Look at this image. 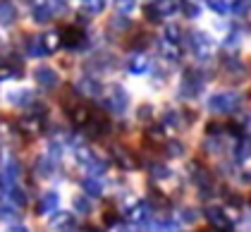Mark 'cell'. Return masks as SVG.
Listing matches in <instances>:
<instances>
[{
    "instance_id": "cell-1",
    "label": "cell",
    "mask_w": 251,
    "mask_h": 232,
    "mask_svg": "<svg viewBox=\"0 0 251 232\" xmlns=\"http://www.w3.org/2000/svg\"><path fill=\"white\" fill-rule=\"evenodd\" d=\"M247 101H249V96L242 89H234V86H215L213 89L211 86L199 105L206 117L225 122V120L242 115L247 110Z\"/></svg>"
},
{
    "instance_id": "cell-2",
    "label": "cell",
    "mask_w": 251,
    "mask_h": 232,
    "mask_svg": "<svg viewBox=\"0 0 251 232\" xmlns=\"http://www.w3.org/2000/svg\"><path fill=\"white\" fill-rule=\"evenodd\" d=\"M103 108L110 113V115H125L127 110H129V105H132V98L127 94V89L122 86V84H110V86H105L103 89Z\"/></svg>"
},
{
    "instance_id": "cell-3",
    "label": "cell",
    "mask_w": 251,
    "mask_h": 232,
    "mask_svg": "<svg viewBox=\"0 0 251 232\" xmlns=\"http://www.w3.org/2000/svg\"><path fill=\"white\" fill-rule=\"evenodd\" d=\"M60 43L70 51H77L86 46V34L84 29H79V24H70V26H62L60 29Z\"/></svg>"
},
{
    "instance_id": "cell-4",
    "label": "cell",
    "mask_w": 251,
    "mask_h": 232,
    "mask_svg": "<svg viewBox=\"0 0 251 232\" xmlns=\"http://www.w3.org/2000/svg\"><path fill=\"white\" fill-rule=\"evenodd\" d=\"M77 94L79 96H89V98H100L103 96V84L98 81V75H84L77 81Z\"/></svg>"
},
{
    "instance_id": "cell-5",
    "label": "cell",
    "mask_w": 251,
    "mask_h": 232,
    "mask_svg": "<svg viewBox=\"0 0 251 232\" xmlns=\"http://www.w3.org/2000/svg\"><path fill=\"white\" fill-rule=\"evenodd\" d=\"M5 101L12 105V108H20V110H29L34 105V91L31 89H10L5 94Z\"/></svg>"
},
{
    "instance_id": "cell-6",
    "label": "cell",
    "mask_w": 251,
    "mask_h": 232,
    "mask_svg": "<svg viewBox=\"0 0 251 232\" xmlns=\"http://www.w3.org/2000/svg\"><path fill=\"white\" fill-rule=\"evenodd\" d=\"M34 79H36V84H39L41 89H58L60 84V75L53 70V67H48V65H39L36 70H34Z\"/></svg>"
},
{
    "instance_id": "cell-7",
    "label": "cell",
    "mask_w": 251,
    "mask_h": 232,
    "mask_svg": "<svg viewBox=\"0 0 251 232\" xmlns=\"http://www.w3.org/2000/svg\"><path fill=\"white\" fill-rule=\"evenodd\" d=\"M65 115L70 117V122H72L77 129H86V125L91 122L94 110H91L89 105H84V103H77V105H72L70 110H65Z\"/></svg>"
},
{
    "instance_id": "cell-8",
    "label": "cell",
    "mask_w": 251,
    "mask_h": 232,
    "mask_svg": "<svg viewBox=\"0 0 251 232\" xmlns=\"http://www.w3.org/2000/svg\"><path fill=\"white\" fill-rule=\"evenodd\" d=\"M151 67H153V62L144 53H132V58L127 60V72L134 75V77H141V75L151 72Z\"/></svg>"
},
{
    "instance_id": "cell-9",
    "label": "cell",
    "mask_w": 251,
    "mask_h": 232,
    "mask_svg": "<svg viewBox=\"0 0 251 232\" xmlns=\"http://www.w3.org/2000/svg\"><path fill=\"white\" fill-rule=\"evenodd\" d=\"M36 211L41 215H53L55 211H60V194L53 192V189H46V192L41 194L39 199V208Z\"/></svg>"
},
{
    "instance_id": "cell-10",
    "label": "cell",
    "mask_w": 251,
    "mask_h": 232,
    "mask_svg": "<svg viewBox=\"0 0 251 232\" xmlns=\"http://www.w3.org/2000/svg\"><path fill=\"white\" fill-rule=\"evenodd\" d=\"M50 225L58 232H75V213L70 211H55L50 215Z\"/></svg>"
},
{
    "instance_id": "cell-11",
    "label": "cell",
    "mask_w": 251,
    "mask_h": 232,
    "mask_svg": "<svg viewBox=\"0 0 251 232\" xmlns=\"http://www.w3.org/2000/svg\"><path fill=\"white\" fill-rule=\"evenodd\" d=\"M134 120L139 125H153L155 120H158V108H155V103H139L134 108Z\"/></svg>"
},
{
    "instance_id": "cell-12",
    "label": "cell",
    "mask_w": 251,
    "mask_h": 232,
    "mask_svg": "<svg viewBox=\"0 0 251 232\" xmlns=\"http://www.w3.org/2000/svg\"><path fill=\"white\" fill-rule=\"evenodd\" d=\"M81 192L86 194V196H91V199H100L103 194H105V187H103V182L98 180V177H94V175H84L81 177Z\"/></svg>"
},
{
    "instance_id": "cell-13",
    "label": "cell",
    "mask_w": 251,
    "mask_h": 232,
    "mask_svg": "<svg viewBox=\"0 0 251 232\" xmlns=\"http://www.w3.org/2000/svg\"><path fill=\"white\" fill-rule=\"evenodd\" d=\"M34 173H36V177H41V180H48V177H53L55 175V160L50 158V155H39L36 158V163H34Z\"/></svg>"
},
{
    "instance_id": "cell-14",
    "label": "cell",
    "mask_w": 251,
    "mask_h": 232,
    "mask_svg": "<svg viewBox=\"0 0 251 232\" xmlns=\"http://www.w3.org/2000/svg\"><path fill=\"white\" fill-rule=\"evenodd\" d=\"M72 213L75 215H81V218H89L94 213V204H91V196H86L84 192H79L75 199H72Z\"/></svg>"
},
{
    "instance_id": "cell-15",
    "label": "cell",
    "mask_w": 251,
    "mask_h": 232,
    "mask_svg": "<svg viewBox=\"0 0 251 232\" xmlns=\"http://www.w3.org/2000/svg\"><path fill=\"white\" fill-rule=\"evenodd\" d=\"M15 24H17V7L10 0H2L0 2V26L2 29H10Z\"/></svg>"
},
{
    "instance_id": "cell-16",
    "label": "cell",
    "mask_w": 251,
    "mask_h": 232,
    "mask_svg": "<svg viewBox=\"0 0 251 232\" xmlns=\"http://www.w3.org/2000/svg\"><path fill=\"white\" fill-rule=\"evenodd\" d=\"M41 41H43V48H46V55H53L60 46V31H46L41 34Z\"/></svg>"
},
{
    "instance_id": "cell-17",
    "label": "cell",
    "mask_w": 251,
    "mask_h": 232,
    "mask_svg": "<svg viewBox=\"0 0 251 232\" xmlns=\"http://www.w3.org/2000/svg\"><path fill=\"white\" fill-rule=\"evenodd\" d=\"M110 29H115V31H129L132 29V20L125 17V15H115V17H110Z\"/></svg>"
},
{
    "instance_id": "cell-18",
    "label": "cell",
    "mask_w": 251,
    "mask_h": 232,
    "mask_svg": "<svg viewBox=\"0 0 251 232\" xmlns=\"http://www.w3.org/2000/svg\"><path fill=\"white\" fill-rule=\"evenodd\" d=\"M115 7H117V15L129 17L136 10V0H115Z\"/></svg>"
},
{
    "instance_id": "cell-19",
    "label": "cell",
    "mask_w": 251,
    "mask_h": 232,
    "mask_svg": "<svg viewBox=\"0 0 251 232\" xmlns=\"http://www.w3.org/2000/svg\"><path fill=\"white\" fill-rule=\"evenodd\" d=\"M86 10H89L91 15L103 12V10H105V0H89V2H86Z\"/></svg>"
},
{
    "instance_id": "cell-20",
    "label": "cell",
    "mask_w": 251,
    "mask_h": 232,
    "mask_svg": "<svg viewBox=\"0 0 251 232\" xmlns=\"http://www.w3.org/2000/svg\"><path fill=\"white\" fill-rule=\"evenodd\" d=\"M81 2H89V0H81Z\"/></svg>"
}]
</instances>
